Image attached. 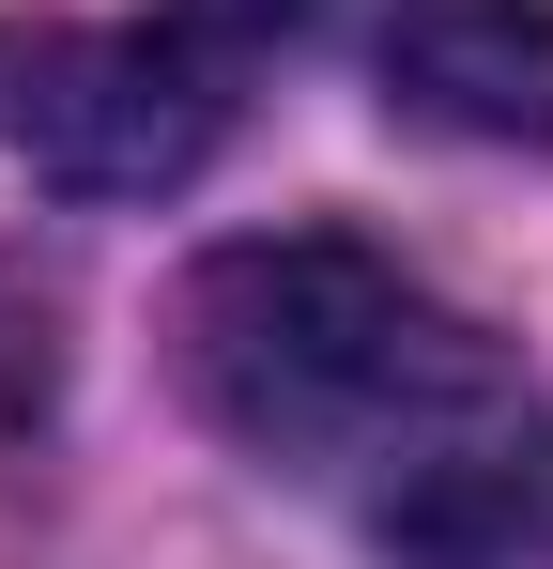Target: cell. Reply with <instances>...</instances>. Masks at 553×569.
<instances>
[{
    "instance_id": "7a4b0ae2",
    "label": "cell",
    "mask_w": 553,
    "mask_h": 569,
    "mask_svg": "<svg viewBox=\"0 0 553 569\" xmlns=\"http://www.w3.org/2000/svg\"><path fill=\"white\" fill-rule=\"evenodd\" d=\"M231 139V31L200 16H0V154L78 200H170Z\"/></svg>"
},
{
    "instance_id": "6da1fadb",
    "label": "cell",
    "mask_w": 553,
    "mask_h": 569,
    "mask_svg": "<svg viewBox=\"0 0 553 569\" xmlns=\"http://www.w3.org/2000/svg\"><path fill=\"white\" fill-rule=\"evenodd\" d=\"M184 400L262 477L354 508L384 569H523L553 508L539 385L354 231H247L170 292Z\"/></svg>"
},
{
    "instance_id": "277c9868",
    "label": "cell",
    "mask_w": 553,
    "mask_h": 569,
    "mask_svg": "<svg viewBox=\"0 0 553 569\" xmlns=\"http://www.w3.org/2000/svg\"><path fill=\"white\" fill-rule=\"evenodd\" d=\"M200 31H231V47H262V31H292V16H323V0H184Z\"/></svg>"
},
{
    "instance_id": "3957f363",
    "label": "cell",
    "mask_w": 553,
    "mask_h": 569,
    "mask_svg": "<svg viewBox=\"0 0 553 569\" xmlns=\"http://www.w3.org/2000/svg\"><path fill=\"white\" fill-rule=\"evenodd\" d=\"M384 108L492 154H553V0H400L384 16Z\"/></svg>"
}]
</instances>
